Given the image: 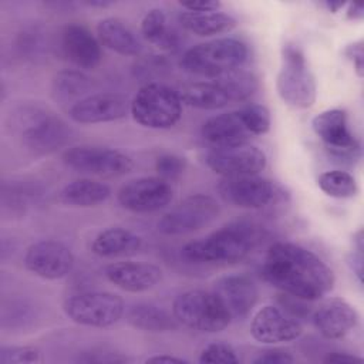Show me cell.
I'll use <instances>...</instances> for the list:
<instances>
[{
  "label": "cell",
  "instance_id": "1",
  "mask_svg": "<svg viewBox=\"0 0 364 364\" xmlns=\"http://www.w3.org/2000/svg\"><path fill=\"white\" fill-rule=\"evenodd\" d=\"M263 277L273 287L300 300H318L334 287V273L314 252L291 242H277L267 250Z\"/></svg>",
  "mask_w": 364,
  "mask_h": 364
},
{
  "label": "cell",
  "instance_id": "2",
  "mask_svg": "<svg viewBox=\"0 0 364 364\" xmlns=\"http://www.w3.org/2000/svg\"><path fill=\"white\" fill-rule=\"evenodd\" d=\"M257 233L247 223H229L205 237L186 243L182 255L196 263H235L253 249Z\"/></svg>",
  "mask_w": 364,
  "mask_h": 364
},
{
  "label": "cell",
  "instance_id": "3",
  "mask_svg": "<svg viewBox=\"0 0 364 364\" xmlns=\"http://www.w3.org/2000/svg\"><path fill=\"white\" fill-rule=\"evenodd\" d=\"M257 90V78L249 71L233 73L182 85L178 91L183 104L199 109H218L247 100Z\"/></svg>",
  "mask_w": 364,
  "mask_h": 364
},
{
  "label": "cell",
  "instance_id": "4",
  "mask_svg": "<svg viewBox=\"0 0 364 364\" xmlns=\"http://www.w3.org/2000/svg\"><path fill=\"white\" fill-rule=\"evenodd\" d=\"M247 47L237 38H216L191 47L181 60L182 68L195 75L216 78L239 70L247 60Z\"/></svg>",
  "mask_w": 364,
  "mask_h": 364
},
{
  "label": "cell",
  "instance_id": "5",
  "mask_svg": "<svg viewBox=\"0 0 364 364\" xmlns=\"http://www.w3.org/2000/svg\"><path fill=\"white\" fill-rule=\"evenodd\" d=\"M279 97L290 107L310 108L316 102V78L306 63L303 51L293 43L282 47V64L276 78Z\"/></svg>",
  "mask_w": 364,
  "mask_h": 364
},
{
  "label": "cell",
  "instance_id": "6",
  "mask_svg": "<svg viewBox=\"0 0 364 364\" xmlns=\"http://www.w3.org/2000/svg\"><path fill=\"white\" fill-rule=\"evenodd\" d=\"M129 111L135 122L145 128L168 129L182 117V101L176 90L159 82L145 84L135 94Z\"/></svg>",
  "mask_w": 364,
  "mask_h": 364
},
{
  "label": "cell",
  "instance_id": "7",
  "mask_svg": "<svg viewBox=\"0 0 364 364\" xmlns=\"http://www.w3.org/2000/svg\"><path fill=\"white\" fill-rule=\"evenodd\" d=\"M172 314L179 324L203 333L220 331L232 321L216 294L200 289L178 294L172 303Z\"/></svg>",
  "mask_w": 364,
  "mask_h": 364
},
{
  "label": "cell",
  "instance_id": "8",
  "mask_svg": "<svg viewBox=\"0 0 364 364\" xmlns=\"http://www.w3.org/2000/svg\"><path fill=\"white\" fill-rule=\"evenodd\" d=\"M63 310L65 316L87 327H109L124 314L122 299L111 291H84L68 297Z\"/></svg>",
  "mask_w": 364,
  "mask_h": 364
},
{
  "label": "cell",
  "instance_id": "9",
  "mask_svg": "<svg viewBox=\"0 0 364 364\" xmlns=\"http://www.w3.org/2000/svg\"><path fill=\"white\" fill-rule=\"evenodd\" d=\"M219 210V203L215 198L195 193L164 213L156 226L162 235H188L212 223L218 218Z\"/></svg>",
  "mask_w": 364,
  "mask_h": 364
},
{
  "label": "cell",
  "instance_id": "10",
  "mask_svg": "<svg viewBox=\"0 0 364 364\" xmlns=\"http://www.w3.org/2000/svg\"><path fill=\"white\" fill-rule=\"evenodd\" d=\"M63 162L81 173L115 178L134 168L132 159L124 152L98 145H77L64 151Z\"/></svg>",
  "mask_w": 364,
  "mask_h": 364
},
{
  "label": "cell",
  "instance_id": "11",
  "mask_svg": "<svg viewBox=\"0 0 364 364\" xmlns=\"http://www.w3.org/2000/svg\"><path fill=\"white\" fill-rule=\"evenodd\" d=\"M222 199L233 206L262 209L284 198L283 188L259 175L223 178L218 186Z\"/></svg>",
  "mask_w": 364,
  "mask_h": 364
},
{
  "label": "cell",
  "instance_id": "12",
  "mask_svg": "<svg viewBox=\"0 0 364 364\" xmlns=\"http://www.w3.org/2000/svg\"><path fill=\"white\" fill-rule=\"evenodd\" d=\"M206 165L223 178L257 175L266 168V154L256 145L243 142L213 146L206 154Z\"/></svg>",
  "mask_w": 364,
  "mask_h": 364
},
{
  "label": "cell",
  "instance_id": "13",
  "mask_svg": "<svg viewBox=\"0 0 364 364\" xmlns=\"http://www.w3.org/2000/svg\"><path fill=\"white\" fill-rule=\"evenodd\" d=\"M311 128L334 158L354 159L360 154V142L350 129L344 109L331 108L317 114L311 119Z\"/></svg>",
  "mask_w": 364,
  "mask_h": 364
},
{
  "label": "cell",
  "instance_id": "14",
  "mask_svg": "<svg viewBox=\"0 0 364 364\" xmlns=\"http://www.w3.org/2000/svg\"><path fill=\"white\" fill-rule=\"evenodd\" d=\"M117 198L124 209L135 213H148L169 205L173 198V189L161 176H142L124 183Z\"/></svg>",
  "mask_w": 364,
  "mask_h": 364
},
{
  "label": "cell",
  "instance_id": "15",
  "mask_svg": "<svg viewBox=\"0 0 364 364\" xmlns=\"http://www.w3.org/2000/svg\"><path fill=\"white\" fill-rule=\"evenodd\" d=\"M23 262L33 274L47 280H57L65 277L73 270L74 255L63 242L46 239L30 245Z\"/></svg>",
  "mask_w": 364,
  "mask_h": 364
},
{
  "label": "cell",
  "instance_id": "16",
  "mask_svg": "<svg viewBox=\"0 0 364 364\" xmlns=\"http://www.w3.org/2000/svg\"><path fill=\"white\" fill-rule=\"evenodd\" d=\"M303 333L301 323L276 306H263L250 323L252 337L262 344H280L299 338Z\"/></svg>",
  "mask_w": 364,
  "mask_h": 364
},
{
  "label": "cell",
  "instance_id": "17",
  "mask_svg": "<svg viewBox=\"0 0 364 364\" xmlns=\"http://www.w3.org/2000/svg\"><path fill=\"white\" fill-rule=\"evenodd\" d=\"M71 136V129L60 118L36 112L31 114L21 131L24 145L36 154H50L63 148Z\"/></svg>",
  "mask_w": 364,
  "mask_h": 364
},
{
  "label": "cell",
  "instance_id": "18",
  "mask_svg": "<svg viewBox=\"0 0 364 364\" xmlns=\"http://www.w3.org/2000/svg\"><path fill=\"white\" fill-rule=\"evenodd\" d=\"M128 100L117 92H97L77 100L68 115L78 124H100L125 118L129 111Z\"/></svg>",
  "mask_w": 364,
  "mask_h": 364
},
{
  "label": "cell",
  "instance_id": "19",
  "mask_svg": "<svg viewBox=\"0 0 364 364\" xmlns=\"http://www.w3.org/2000/svg\"><path fill=\"white\" fill-rule=\"evenodd\" d=\"M232 320L246 317L257 303L256 284L242 274H229L218 279L212 290Z\"/></svg>",
  "mask_w": 364,
  "mask_h": 364
},
{
  "label": "cell",
  "instance_id": "20",
  "mask_svg": "<svg viewBox=\"0 0 364 364\" xmlns=\"http://www.w3.org/2000/svg\"><path fill=\"white\" fill-rule=\"evenodd\" d=\"M313 323L324 338L338 340L355 328L358 313L347 300L331 297L314 311Z\"/></svg>",
  "mask_w": 364,
  "mask_h": 364
},
{
  "label": "cell",
  "instance_id": "21",
  "mask_svg": "<svg viewBox=\"0 0 364 364\" xmlns=\"http://www.w3.org/2000/svg\"><path fill=\"white\" fill-rule=\"evenodd\" d=\"M104 274L114 286L131 293L146 291L155 287L162 277L158 266L145 262L109 263L104 267Z\"/></svg>",
  "mask_w": 364,
  "mask_h": 364
},
{
  "label": "cell",
  "instance_id": "22",
  "mask_svg": "<svg viewBox=\"0 0 364 364\" xmlns=\"http://www.w3.org/2000/svg\"><path fill=\"white\" fill-rule=\"evenodd\" d=\"M65 57L77 67L91 70L101 63V43L82 24H68L61 33Z\"/></svg>",
  "mask_w": 364,
  "mask_h": 364
},
{
  "label": "cell",
  "instance_id": "23",
  "mask_svg": "<svg viewBox=\"0 0 364 364\" xmlns=\"http://www.w3.org/2000/svg\"><path fill=\"white\" fill-rule=\"evenodd\" d=\"M200 132L203 139L213 146L243 144L253 136L242 108L210 117L203 122Z\"/></svg>",
  "mask_w": 364,
  "mask_h": 364
},
{
  "label": "cell",
  "instance_id": "24",
  "mask_svg": "<svg viewBox=\"0 0 364 364\" xmlns=\"http://www.w3.org/2000/svg\"><path fill=\"white\" fill-rule=\"evenodd\" d=\"M141 245L142 239L135 232L125 228H108L94 237L91 250L100 257H119L136 253Z\"/></svg>",
  "mask_w": 364,
  "mask_h": 364
},
{
  "label": "cell",
  "instance_id": "25",
  "mask_svg": "<svg viewBox=\"0 0 364 364\" xmlns=\"http://www.w3.org/2000/svg\"><path fill=\"white\" fill-rule=\"evenodd\" d=\"M97 36L102 46L121 55H138L142 50L135 33L117 17L102 18L97 24Z\"/></svg>",
  "mask_w": 364,
  "mask_h": 364
},
{
  "label": "cell",
  "instance_id": "26",
  "mask_svg": "<svg viewBox=\"0 0 364 364\" xmlns=\"http://www.w3.org/2000/svg\"><path fill=\"white\" fill-rule=\"evenodd\" d=\"M111 196V188L95 179H75L60 192V200L68 206L90 208L105 202Z\"/></svg>",
  "mask_w": 364,
  "mask_h": 364
},
{
  "label": "cell",
  "instance_id": "27",
  "mask_svg": "<svg viewBox=\"0 0 364 364\" xmlns=\"http://www.w3.org/2000/svg\"><path fill=\"white\" fill-rule=\"evenodd\" d=\"M179 23L185 30L200 37L225 34L236 27L235 17L222 11H183L179 14Z\"/></svg>",
  "mask_w": 364,
  "mask_h": 364
},
{
  "label": "cell",
  "instance_id": "28",
  "mask_svg": "<svg viewBox=\"0 0 364 364\" xmlns=\"http://www.w3.org/2000/svg\"><path fill=\"white\" fill-rule=\"evenodd\" d=\"M128 321L134 327L151 333H165L179 326L173 314L152 303H138L129 307Z\"/></svg>",
  "mask_w": 364,
  "mask_h": 364
},
{
  "label": "cell",
  "instance_id": "29",
  "mask_svg": "<svg viewBox=\"0 0 364 364\" xmlns=\"http://www.w3.org/2000/svg\"><path fill=\"white\" fill-rule=\"evenodd\" d=\"M141 33L148 43L161 50L173 51L179 46V38L176 33L169 28L166 14L162 9H151L144 16L141 21Z\"/></svg>",
  "mask_w": 364,
  "mask_h": 364
},
{
  "label": "cell",
  "instance_id": "30",
  "mask_svg": "<svg viewBox=\"0 0 364 364\" xmlns=\"http://www.w3.org/2000/svg\"><path fill=\"white\" fill-rule=\"evenodd\" d=\"M317 185L326 195L337 199L353 198L358 193L355 178L347 171L341 169L326 171L320 173L317 178Z\"/></svg>",
  "mask_w": 364,
  "mask_h": 364
},
{
  "label": "cell",
  "instance_id": "31",
  "mask_svg": "<svg viewBox=\"0 0 364 364\" xmlns=\"http://www.w3.org/2000/svg\"><path fill=\"white\" fill-rule=\"evenodd\" d=\"M54 92L61 98L78 97L90 91L91 80L80 71H60L53 80Z\"/></svg>",
  "mask_w": 364,
  "mask_h": 364
},
{
  "label": "cell",
  "instance_id": "32",
  "mask_svg": "<svg viewBox=\"0 0 364 364\" xmlns=\"http://www.w3.org/2000/svg\"><path fill=\"white\" fill-rule=\"evenodd\" d=\"M199 363H209V364H237L240 358L236 350L223 341H213L205 346L199 355Z\"/></svg>",
  "mask_w": 364,
  "mask_h": 364
},
{
  "label": "cell",
  "instance_id": "33",
  "mask_svg": "<svg viewBox=\"0 0 364 364\" xmlns=\"http://www.w3.org/2000/svg\"><path fill=\"white\" fill-rule=\"evenodd\" d=\"M242 111L253 136L263 135L270 129L272 119L267 107L262 104H249L242 107Z\"/></svg>",
  "mask_w": 364,
  "mask_h": 364
},
{
  "label": "cell",
  "instance_id": "34",
  "mask_svg": "<svg viewBox=\"0 0 364 364\" xmlns=\"http://www.w3.org/2000/svg\"><path fill=\"white\" fill-rule=\"evenodd\" d=\"M43 357L40 350L31 346H3L0 348V363H41Z\"/></svg>",
  "mask_w": 364,
  "mask_h": 364
},
{
  "label": "cell",
  "instance_id": "35",
  "mask_svg": "<svg viewBox=\"0 0 364 364\" xmlns=\"http://www.w3.org/2000/svg\"><path fill=\"white\" fill-rule=\"evenodd\" d=\"M185 168H186L185 158L175 154H164L155 162V169L158 172V176H161L168 182L178 179L183 173Z\"/></svg>",
  "mask_w": 364,
  "mask_h": 364
},
{
  "label": "cell",
  "instance_id": "36",
  "mask_svg": "<svg viewBox=\"0 0 364 364\" xmlns=\"http://www.w3.org/2000/svg\"><path fill=\"white\" fill-rule=\"evenodd\" d=\"M363 230L358 229L353 236V249L350 250V255L347 257V263L360 284L363 283Z\"/></svg>",
  "mask_w": 364,
  "mask_h": 364
},
{
  "label": "cell",
  "instance_id": "37",
  "mask_svg": "<svg viewBox=\"0 0 364 364\" xmlns=\"http://www.w3.org/2000/svg\"><path fill=\"white\" fill-rule=\"evenodd\" d=\"M343 54L347 60H350L354 65V71L358 78H363L364 75V43L363 40L353 41L347 44L343 50Z\"/></svg>",
  "mask_w": 364,
  "mask_h": 364
},
{
  "label": "cell",
  "instance_id": "38",
  "mask_svg": "<svg viewBox=\"0 0 364 364\" xmlns=\"http://www.w3.org/2000/svg\"><path fill=\"white\" fill-rule=\"evenodd\" d=\"M296 358L282 350V348H273V350H266L263 351V354H260L257 358L253 360L255 364H289V363H294Z\"/></svg>",
  "mask_w": 364,
  "mask_h": 364
},
{
  "label": "cell",
  "instance_id": "39",
  "mask_svg": "<svg viewBox=\"0 0 364 364\" xmlns=\"http://www.w3.org/2000/svg\"><path fill=\"white\" fill-rule=\"evenodd\" d=\"M181 7H183L186 11H195V13H206V11H218L220 7V3L216 0H191V1H181Z\"/></svg>",
  "mask_w": 364,
  "mask_h": 364
},
{
  "label": "cell",
  "instance_id": "40",
  "mask_svg": "<svg viewBox=\"0 0 364 364\" xmlns=\"http://www.w3.org/2000/svg\"><path fill=\"white\" fill-rule=\"evenodd\" d=\"M324 363H346V364H353V363H361L363 360L354 354L350 353H330L323 358Z\"/></svg>",
  "mask_w": 364,
  "mask_h": 364
},
{
  "label": "cell",
  "instance_id": "41",
  "mask_svg": "<svg viewBox=\"0 0 364 364\" xmlns=\"http://www.w3.org/2000/svg\"><path fill=\"white\" fill-rule=\"evenodd\" d=\"M346 16L348 20H363L364 17V7L361 4H347V10H346Z\"/></svg>",
  "mask_w": 364,
  "mask_h": 364
},
{
  "label": "cell",
  "instance_id": "42",
  "mask_svg": "<svg viewBox=\"0 0 364 364\" xmlns=\"http://www.w3.org/2000/svg\"><path fill=\"white\" fill-rule=\"evenodd\" d=\"M146 363H188V360L181 358V357H173V355H168V354H162V355H152L149 358H146Z\"/></svg>",
  "mask_w": 364,
  "mask_h": 364
},
{
  "label": "cell",
  "instance_id": "43",
  "mask_svg": "<svg viewBox=\"0 0 364 364\" xmlns=\"http://www.w3.org/2000/svg\"><path fill=\"white\" fill-rule=\"evenodd\" d=\"M320 6L324 7L327 11L337 13V11H340L343 7H346L347 3H344V1H328V0H326V1H321Z\"/></svg>",
  "mask_w": 364,
  "mask_h": 364
},
{
  "label": "cell",
  "instance_id": "44",
  "mask_svg": "<svg viewBox=\"0 0 364 364\" xmlns=\"http://www.w3.org/2000/svg\"><path fill=\"white\" fill-rule=\"evenodd\" d=\"M85 4L90 7H108L112 3L111 1H85Z\"/></svg>",
  "mask_w": 364,
  "mask_h": 364
}]
</instances>
